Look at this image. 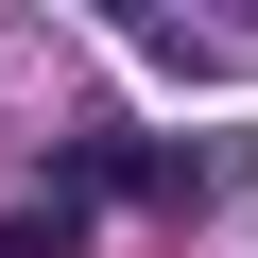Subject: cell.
I'll return each instance as SVG.
<instances>
[{"mask_svg": "<svg viewBox=\"0 0 258 258\" xmlns=\"http://www.w3.org/2000/svg\"><path fill=\"white\" fill-rule=\"evenodd\" d=\"M103 18H138V35H172V0H103Z\"/></svg>", "mask_w": 258, "mask_h": 258, "instance_id": "1", "label": "cell"}]
</instances>
